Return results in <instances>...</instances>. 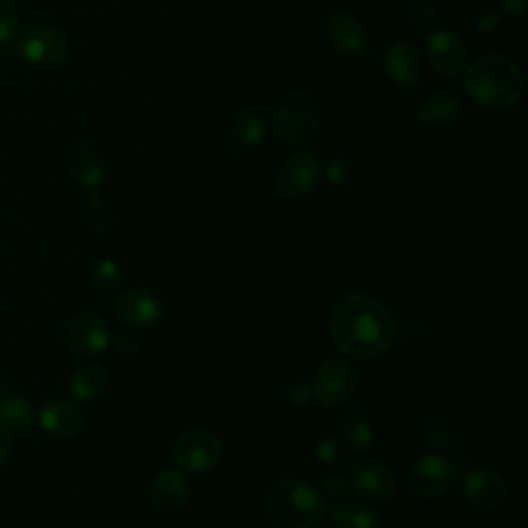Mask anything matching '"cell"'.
Segmentation results:
<instances>
[{
  "label": "cell",
  "instance_id": "1",
  "mask_svg": "<svg viewBox=\"0 0 528 528\" xmlns=\"http://www.w3.org/2000/svg\"><path fill=\"white\" fill-rule=\"evenodd\" d=\"M396 335L392 314L366 293H349L330 312V337L335 347L351 359H376L384 355Z\"/></svg>",
  "mask_w": 528,
  "mask_h": 528
},
{
  "label": "cell",
  "instance_id": "2",
  "mask_svg": "<svg viewBox=\"0 0 528 528\" xmlns=\"http://www.w3.org/2000/svg\"><path fill=\"white\" fill-rule=\"evenodd\" d=\"M467 93L487 110H508L522 95V75L518 66L498 54L475 60L465 75Z\"/></svg>",
  "mask_w": 528,
  "mask_h": 528
},
{
  "label": "cell",
  "instance_id": "3",
  "mask_svg": "<svg viewBox=\"0 0 528 528\" xmlns=\"http://www.w3.org/2000/svg\"><path fill=\"white\" fill-rule=\"evenodd\" d=\"M264 506L281 528H318L326 512L322 495L308 483L295 479L277 481L267 491Z\"/></svg>",
  "mask_w": 528,
  "mask_h": 528
},
{
  "label": "cell",
  "instance_id": "4",
  "mask_svg": "<svg viewBox=\"0 0 528 528\" xmlns=\"http://www.w3.org/2000/svg\"><path fill=\"white\" fill-rule=\"evenodd\" d=\"M320 130V110L314 99L295 93L289 95L273 116V132L277 139L289 145H302L312 141Z\"/></svg>",
  "mask_w": 528,
  "mask_h": 528
},
{
  "label": "cell",
  "instance_id": "5",
  "mask_svg": "<svg viewBox=\"0 0 528 528\" xmlns=\"http://www.w3.org/2000/svg\"><path fill=\"white\" fill-rule=\"evenodd\" d=\"M176 460L184 471L209 473L221 458V442L209 429H188L176 442Z\"/></svg>",
  "mask_w": 528,
  "mask_h": 528
},
{
  "label": "cell",
  "instance_id": "6",
  "mask_svg": "<svg viewBox=\"0 0 528 528\" xmlns=\"http://www.w3.org/2000/svg\"><path fill=\"white\" fill-rule=\"evenodd\" d=\"M320 174L322 170L318 157L310 151H300L283 163L277 174L275 190L285 201H295V198L310 194L318 186Z\"/></svg>",
  "mask_w": 528,
  "mask_h": 528
},
{
  "label": "cell",
  "instance_id": "7",
  "mask_svg": "<svg viewBox=\"0 0 528 528\" xmlns=\"http://www.w3.org/2000/svg\"><path fill=\"white\" fill-rule=\"evenodd\" d=\"M456 479V469L442 454H427L409 469V487L421 498H440Z\"/></svg>",
  "mask_w": 528,
  "mask_h": 528
},
{
  "label": "cell",
  "instance_id": "8",
  "mask_svg": "<svg viewBox=\"0 0 528 528\" xmlns=\"http://www.w3.org/2000/svg\"><path fill=\"white\" fill-rule=\"evenodd\" d=\"M355 370L345 359H328L314 380V396L324 407H341L355 392Z\"/></svg>",
  "mask_w": 528,
  "mask_h": 528
},
{
  "label": "cell",
  "instance_id": "9",
  "mask_svg": "<svg viewBox=\"0 0 528 528\" xmlns=\"http://www.w3.org/2000/svg\"><path fill=\"white\" fill-rule=\"evenodd\" d=\"M69 347L79 357H99L110 347V328L97 312H79L66 328Z\"/></svg>",
  "mask_w": 528,
  "mask_h": 528
},
{
  "label": "cell",
  "instance_id": "10",
  "mask_svg": "<svg viewBox=\"0 0 528 528\" xmlns=\"http://www.w3.org/2000/svg\"><path fill=\"white\" fill-rule=\"evenodd\" d=\"M71 42L64 33L56 27H38L31 29L23 44L21 52L25 60L40 69H52V66L60 64L66 56H69Z\"/></svg>",
  "mask_w": 528,
  "mask_h": 528
},
{
  "label": "cell",
  "instance_id": "11",
  "mask_svg": "<svg viewBox=\"0 0 528 528\" xmlns=\"http://www.w3.org/2000/svg\"><path fill=\"white\" fill-rule=\"evenodd\" d=\"M353 493L370 502H388L396 491L394 473L380 460H361L353 467L351 475Z\"/></svg>",
  "mask_w": 528,
  "mask_h": 528
},
{
  "label": "cell",
  "instance_id": "12",
  "mask_svg": "<svg viewBox=\"0 0 528 528\" xmlns=\"http://www.w3.org/2000/svg\"><path fill=\"white\" fill-rule=\"evenodd\" d=\"M425 54L429 64L444 77L454 79L465 71L467 46L452 31H432L425 42Z\"/></svg>",
  "mask_w": 528,
  "mask_h": 528
},
{
  "label": "cell",
  "instance_id": "13",
  "mask_svg": "<svg viewBox=\"0 0 528 528\" xmlns=\"http://www.w3.org/2000/svg\"><path fill=\"white\" fill-rule=\"evenodd\" d=\"M465 498L481 508V510H495L500 508L508 498L506 481L493 471L487 469H473L460 481Z\"/></svg>",
  "mask_w": 528,
  "mask_h": 528
},
{
  "label": "cell",
  "instance_id": "14",
  "mask_svg": "<svg viewBox=\"0 0 528 528\" xmlns=\"http://www.w3.org/2000/svg\"><path fill=\"white\" fill-rule=\"evenodd\" d=\"M118 318L132 328H153L163 318V306L159 297L147 289H135L118 297L116 302Z\"/></svg>",
  "mask_w": 528,
  "mask_h": 528
},
{
  "label": "cell",
  "instance_id": "15",
  "mask_svg": "<svg viewBox=\"0 0 528 528\" xmlns=\"http://www.w3.org/2000/svg\"><path fill=\"white\" fill-rule=\"evenodd\" d=\"M66 168L73 180L87 190L99 188L106 180V159L89 143L71 145L66 151Z\"/></svg>",
  "mask_w": 528,
  "mask_h": 528
},
{
  "label": "cell",
  "instance_id": "16",
  "mask_svg": "<svg viewBox=\"0 0 528 528\" xmlns=\"http://www.w3.org/2000/svg\"><path fill=\"white\" fill-rule=\"evenodd\" d=\"M324 31L328 42L341 54L359 56L368 48V36L363 31V25L357 17L347 13L330 15L324 23Z\"/></svg>",
  "mask_w": 528,
  "mask_h": 528
},
{
  "label": "cell",
  "instance_id": "17",
  "mask_svg": "<svg viewBox=\"0 0 528 528\" xmlns=\"http://www.w3.org/2000/svg\"><path fill=\"white\" fill-rule=\"evenodd\" d=\"M38 423L56 440L77 438L85 425L81 411L66 401H48L38 413Z\"/></svg>",
  "mask_w": 528,
  "mask_h": 528
},
{
  "label": "cell",
  "instance_id": "18",
  "mask_svg": "<svg viewBox=\"0 0 528 528\" xmlns=\"http://www.w3.org/2000/svg\"><path fill=\"white\" fill-rule=\"evenodd\" d=\"M384 69L394 83L413 87L423 79V58L415 46L396 42L384 54Z\"/></svg>",
  "mask_w": 528,
  "mask_h": 528
},
{
  "label": "cell",
  "instance_id": "19",
  "mask_svg": "<svg viewBox=\"0 0 528 528\" xmlns=\"http://www.w3.org/2000/svg\"><path fill=\"white\" fill-rule=\"evenodd\" d=\"M188 481L182 473L174 469H165L161 471L151 487L153 502L165 510V512H176L188 502Z\"/></svg>",
  "mask_w": 528,
  "mask_h": 528
},
{
  "label": "cell",
  "instance_id": "20",
  "mask_svg": "<svg viewBox=\"0 0 528 528\" xmlns=\"http://www.w3.org/2000/svg\"><path fill=\"white\" fill-rule=\"evenodd\" d=\"M264 132H267V122H264L262 114L248 112L236 122L234 128H229L225 137V147L231 153H248L262 143Z\"/></svg>",
  "mask_w": 528,
  "mask_h": 528
},
{
  "label": "cell",
  "instance_id": "21",
  "mask_svg": "<svg viewBox=\"0 0 528 528\" xmlns=\"http://www.w3.org/2000/svg\"><path fill=\"white\" fill-rule=\"evenodd\" d=\"M460 112V97L452 91H436L423 99L419 120L427 126H444L456 120Z\"/></svg>",
  "mask_w": 528,
  "mask_h": 528
},
{
  "label": "cell",
  "instance_id": "22",
  "mask_svg": "<svg viewBox=\"0 0 528 528\" xmlns=\"http://www.w3.org/2000/svg\"><path fill=\"white\" fill-rule=\"evenodd\" d=\"M0 423H3L9 432L15 436H25L33 429V423H36V413H33V407L23 396H5L0 401Z\"/></svg>",
  "mask_w": 528,
  "mask_h": 528
},
{
  "label": "cell",
  "instance_id": "23",
  "mask_svg": "<svg viewBox=\"0 0 528 528\" xmlns=\"http://www.w3.org/2000/svg\"><path fill=\"white\" fill-rule=\"evenodd\" d=\"M106 384H108V374L104 366H99V363H89V366L79 368L71 376L69 390L73 394V399L77 401H93L104 392Z\"/></svg>",
  "mask_w": 528,
  "mask_h": 528
},
{
  "label": "cell",
  "instance_id": "24",
  "mask_svg": "<svg viewBox=\"0 0 528 528\" xmlns=\"http://www.w3.org/2000/svg\"><path fill=\"white\" fill-rule=\"evenodd\" d=\"M330 520L337 528H382L380 516L372 508L347 500L333 506Z\"/></svg>",
  "mask_w": 528,
  "mask_h": 528
},
{
  "label": "cell",
  "instance_id": "25",
  "mask_svg": "<svg viewBox=\"0 0 528 528\" xmlns=\"http://www.w3.org/2000/svg\"><path fill=\"white\" fill-rule=\"evenodd\" d=\"M343 434L355 452H368L374 442V429L370 417L361 409H351L343 417Z\"/></svg>",
  "mask_w": 528,
  "mask_h": 528
},
{
  "label": "cell",
  "instance_id": "26",
  "mask_svg": "<svg viewBox=\"0 0 528 528\" xmlns=\"http://www.w3.org/2000/svg\"><path fill=\"white\" fill-rule=\"evenodd\" d=\"M93 281H95V289H97L99 295H104V297L116 295V291L120 289V283H122L120 264L114 262V260H110V258L102 260L95 267Z\"/></svg>",
  "mask_w": 528,
  "mask_h": 528
},
{
  "label": "cell",
  "instance_id": "27",
  "mask_svg": "<svg viewBox=\"0 0 528 528\" xmlns=\"http://www.w3.org/2000/svg\"><path fill=\"white\" fill-rule=\"evenodd\" d=\"M85 215L89 225L99 231V234H108L112 229V213L108 209V205L104 203L102 196H97L95 192L89 194L87 203H85Z\"/></svg>",
  "mask_w": 528,
  "mask_h": 528
},
{
  "label": "cell",
  "instance_id": "28",
  "mask_svg": "<svg viewBox=\"0 0 528 528\" xmlns=\"http://www.w3.org/2000/svg\"><path fill=\"white\" fill-rule=\"evenodd\" d=\"M316 456H318V460L322 462V465H326L330 469L343 467L345 462H347V458H349L343 442L337 440V438H322L318 442V446H316Z\"/></svg>",
  "mask_w": 528,
  "mask_h": 528
},
{
  "label": "cell",
  "instance_id": "29",
  "mask_svg": "<svg viewBox=\"0 0 528 528\" xmlns=\"http://www.w3.org/2000/svg\"><path fill=\"white\" fill-rule=\"evenodd\" d=\"M425 442L434 446L436 450H452L454 448V434L452 429L442 419H432L425 425Z\"/></svg>",
  "mask_w": 528,
  "mask_h": 528
},
{
  "label": "cell",
  "instance_id": "30",
  "mask_svg": "<svg viewBox=\"0 0 528 528\" xmlns=\"http://www.w3.org/2000/svg\"><path fill=\"white\" fill-rule=\"evenodd\" d=\"M21 17L13 0H0V44L9 42L19 31Z\"/></svg>",
  "mask_w": 528,
  "mask_h": 528
},
{
  "label": "cell",
  "instance_id": "31",
  "mask_svg": "<svg viewBox=\"0 0 528 528\" xmlns=\"http://www.w3.org/2000/svg\"><path fill=\"white\" fill-rule=\"evenodd\" d=\"M409 15H411V21L419 29L429 31V33L436 31V27H438V15H436L434 7L429 5V3H425V0H417V3H413L411 9H409Z\"/></svg>",
  "mask_w": 528,
  "mask_h": 528
},
{
  "label": "cell",
  "instance_id": "32",
  "mask_svg": "<svg viewBox=\"0 0 528 528\" xmlns=\"http://www.w3.org/2000/svg\"><path fill=\"white\" fill-rule=\"evenodd\" d=\"M322 487H324L326 495H333V498H339V500H345L347 495L353 493L349 477H345L341 473H328V475H324L322 477Z\"/></svg>",
  "mask_w": 528,
  "mask_h": 528
},
{
  "label": "cell",
  "instance_id": "33",
  "mask_svg": "<svg viewBox=\"0 0 528 528\" xmlns=\"http://www.w3.org/2000/svg\"><path fill=\"white\" fill-rule=\"evenodd\" d=\"M314 396V390L312 386L304 384V382H297V384H291L287 390H285V401L291 405V407H297L302 409L310 403V399Z\"/></svg>",
  "mask_w": 528,
  "mask_h": 528
},
{
  "label": "cell",
  "instance_id": "34",
  "mask_svg": "<svg viewBox=\"0 0 528 528\" xmlns=\"http://www.w3.org/2000/svg\"><path fill=\"white\" fill-rule=\"evenodd\" d=\"M349 178H351V163H349L347 157H339V159H335V161L330 163L328 168H326V180H328L330 184L341 186V184L349 182Z\"/></svg>",
  "mask_w": 528,
  "mask_h": 528
},
{
  "label": "cell",
  "instance_id": "35",
  "mask_svg": "<svg viewBox=\"0 0 528 528\" xmlns=\"http://www.w3.org/2000/svg\"><path fill=\"white\" fill-rule=\"evenodd\" d=\"M114 349L120 353V355H135L139 349H141V343L135 335L130 333H118L114 337Z\"/></svg>",
  "mask_w": 528,
  "mask_h": 528
},
{
  "label": "cell",
  "instance_id": "36",
  "mask_svg": "<svg viewBox=\"0 0 528 528\" xmlns=\"http://www.w3.org/2000/svg\"><path fill=\"white\" fill-rule=\"evenodd\" d=\"M11 454H13V434L3 423H0V469L11 460Z\"/></svg>",
  "mask_w": 528,
  "mask_h": 528
},
{
  "label": "cell",
  "instance_id": "37",
  "mask_svg": "<svg viewBox=\"0 0 528 528\" xmlns=\"http://www.w3.org/2000/svg\"><path fill=\"white\" fill-rule=\"evenodd\" d=\"M500 21H502V15H500V13H487L485 17H481V19L475 23V29L481 31V33H487V31H491V29L498 27Z\"/></svg>",
  "mask_w": 528,
  "mask_h": 528
},
{
  "label": "cell",
  "instance_id": "38",
  "mask_svg": "<svg viewBox=\"0 0 528 528\" xmlns=\"http://www.w3.org/2000/svg\"><path fill=\"white\" fill-rule=\"evenodd\" d=\"M502 7L508 15L520 17V15H524V11L528 7V0H502Z\"/></svg>",
  "mask_w": 528,
  "mask_h": 528
},
{
  "label": "cell",
  "instance_id": "39",
  "mask_svg": "<svg viewBox=\"0 0 528 528\" xmlns=\"http://www.w3.org/2000/svg\"><path fill=\"white\" fill-rule=\"evenodd\" d=\"M9 394H11V390H9V384H7L3 378H0V401H3L5 396H9Z\"/></svg>",
  "mask_w": 528,
  "mask_h": 528
}]
</instances>
